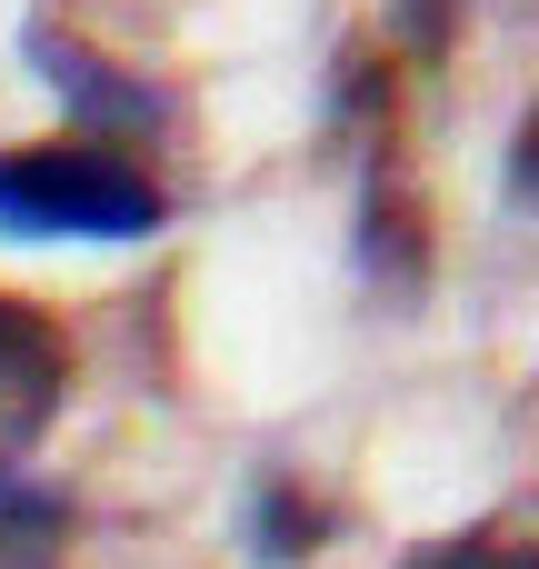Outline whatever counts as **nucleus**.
I'll use <instances>...</instances> for the list:
<instances>
[{
    "instance_id": "9b49d317",
    "label": "nucleus",
    "mask_w": 539,
    "mask_h": 569,
    "mask_svg": "<svg viewBox=\"0 0 539 569\" xmlns=\"http://www.w3.org/2000/svg\"><path fill=\"white\" fill-rule=\"evenodd\" d=\"M510 190H520V200L539 210V110L520 120V140H510Z\"/></svg>"
},
{
    "instance_id": "7ed1b4c3",
    "label": "nucleus",
    "mask_w": 539,
    "mask_h": 569,
    "mask_svg": "<svg viewBox=\"0 0 539 569\" xmlns=\"http://www.w3.org/2000/svg\"><path fill=\"white\" fill-rule=\"evenodd\" d=\"M60 390H70V350H60V330H50L30 300L0 290V460L30 450V440L50 430Z\"/></svg>"
},
{
    "instance_id": "9d476101",
    "label": "nucleus",
    "mask_w": 539,
    "mask_h": 569,
    "mask_svg": "<svg viewBox=\"0 0 539 569\" xmlns=\"http://www.w3.org/2000/svg\"><path fill=\"white\" fill-rule=\"evenodd\" d=\"M0 520H70V500H50V490H30V480H10V460H0Z\"/></svg>"
},
{
    "instance_id": "39448f33",
    "label": "nucleus",
    "mask_w": 539,
    "mask_h": 569,
    "mask_svg": "<svg viewBox=\"0 0 539 569\" xmlns=\"http://www.w3.org/2000/svg\"><path fill=\"white\" fill-rule=\"evenodd\" d=\"M410 569H539V490H530V500H510L500 520L460 530V540H430Z\"/></svg>"
},
{
    "instance_id": "f03ea898",
    "label": "nucleus",
    "mask_w": 539,
    "mask_h": 569,
    "mask_svg": "<svg viewBox=\"0 0 539 569\" xmlns=\"http://www.w3.org/2000/svg\"><path fill=\"white\" fill-rule=\"evenodd\" d=\"M40 50V70L60 80V100H70V130H90V150H120V140H140V130H160L170 110H160V90L140 80V70H110L100 50H80V40H30Z\"/></svg>"
},
{
    "instance_id": "6e6552de",
    "label": "nucleus",
    "mask_w": 539,
    "mask_h": 569,
    "mask_svg": "<svg viewBox=\"0 0 539 569\" xmlns=\"http://www.w3.org/2000/svg\"><path fill=\"white\" fill-rule=\"evenodd\" d=\"M390 100H400V90H390V60H380V50L360 40V50L340 60V120H380Z\"/></svg>"
},
{
    "instance_id": "1a4fd4ad",
    "label": "nucleus",
    "mask_w": 539,
    "mask_h": 569,
    "mask_svg": "<svg viewBox=\"0 0 539 569\" xmlns=\"http://www.w3.org/2000/svg\"><path fill=\"white\" fill-rule=\"evenodd\" d=\"M50 540H60L50 520H0V569H60Z\"/></svg>"
},
{
    "instance_id": "423d86ee",
    "label": "nucleus",
    "mask_w": 539,
    "mask_h": 569,
    "mask_svg": "<svg viewBox=\"0 0 539 569\" xmlns=\"http://www.w3.org/2000/svg\"><path fill=\"white\" fill-rule=\"evenodd\" d=\"M360 260H370L380 280L400 270V290L420 280V210H410V200H390L380 180H370V210H360Z\"/></svg>"
},
{
    "instance_id": "20e7f679",
    "label": "nucleus",
    "mask_w": 539,
    "mask_h": 569,
    "mask_svg": "<svg viewBox=\"0 0 539 569\" xmlns=\"http://www.w3.org/2000/svg\"><path fill=\"white\" fill-rule=\"evenodd\" d=\"M320 540H330V510L310 500V480H260V490H250V550L270 569L310 560Z\"/></svg>"
},
{
    "instance_id": "f257e3e1",
    "label": "nucleus",
    "mask_w": 539,
    "mask_h": 569,
    "mask_svg": "<svg viewBox=\"0 0 539 569\" xmlns=\"http://www.w3.org/2000/svg\"><path fill=\"white\" fill-rule=\"evenodd\" d=\"M160 220H170V200L130 150H90V140L0 150V230L10 240H150Z\"/></svg>"
},
{
    "instance_id": "0eeeda50",
    "label": "nucleus",
    "mask_w": 539,
    "mask_h": 569,
    "mask_svg": "<svg viewBox=\"0 0 539 569\" xmlns=\"http://www.w3.org/2000/svg\"><path fill=\"white\" fill-rule=\"evenodd\" d=\"M390 30L410 40V60H450V40H460V0H390Z\"/></svg>"
}]
</instances>
